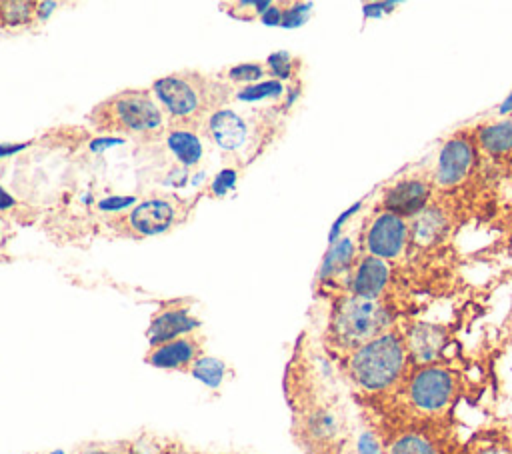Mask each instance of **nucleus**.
<instances>
[{
  "label": "nucleus",
  "mask_w": 512,
  "mask_h": 454,
  "mask_svg": "<svg viewBox=\"0 0 512 454\" xmlns=\"http://www.w3.org/2000/svg\"><path fill=\"white\" fill-rule=\"evenodd\" d=\"M152 92L168 114V126L202 132L208 118L232 98V86L224 78L196 70H182L158 78Z\"/></svg>",
  "instance_id": "nucleus-1"
},
{
  "label": "nucleus",
  "mask_w": 512,
  "mask_h": 454,
  "mask_svg": "<svg viewBox=\"0 0 512 454\" xmlns=\"http://www.w3.org/2000/svg\"><path fill=\"white\" fill-rule=\"evenodd\" d=\"M88 122L98 132H118L144 142L160 140L168 128L162 108L150 90H122L98 102Z\"/></svg>",
  "instance_id": "nucleus-2"
},
{
  "label": "nucleus",
  "mask_w": 512,
  "mask_h": 454,
  "mask_svg": "<svg viewBox=\"0 0 512 454\" xmlns=\"http://www.w3.org/2000/svg\"><path fill=\"white\" fill-rule=\"evenodd\" d=\"M408 362L404 336L394 330L362 344L346 356L350 380L364 392H384L402 376Z\"/></svg>",
  "instance_id": "nucleus-3"
},
{
  "label": "nucleus",
  "mask_w": 512,
  "mask_h": 454,
  "mask_svg": "<svg viewBox=\"0 0 512 454\" xmlns=\"http://www.w3.org/2000/svg\"><path fill=\"white\" fill-rule=\"evenodd\" d=\"M388 328L390 312L378 298L348 294L334 304L328 338L336 348L350 354L362 344L388 332Z\"/></svg>",
  "instance_id": "nucleus-4"
},
{
  "label": "nucleus",
  "mask_w": 512,
  "mask_h": 454,
  "mask_svg": "<svg viewBox=\"0 0 512 454\" xmlns=\"http://www.w3.org/2000/svg\"><path fill=\"white\" fill-rule=\"evenodd\" d=\"M186 214L184 200L170 194H152L140 200L128 214L112 218L108 226L122 236L144 238L172 230L186 220Z\"/></svg>",
  "instance_id": "nucleus-5"
},
{
  "label": "nucleus",
  "mask_w": 512,
  "mask_h": 454,
  "mask_svg": "<svg viewBox=\"0 0 512 454\" xmlns=\"http://www.w3.org/2000/svg\"><path fill=\"white\" fill-rule=\"evenodd\" d=\"M456 394V378L442 366H420L406 386L412 408L424 414H438L450 406Z\"/></svg>",
  "instance_id": "nucleus-6"
},
{
  "label": "nucleus",
  "mask_w": 512,
  "mask_h": 454,
  "mask_svg": "<svg viewBox=\"0 0 512 454\" xmlns=\"http://www.w3.org/2000/svg\"><path fill=\"white\" fill-rule=\"evenodd\" d=\"M198 326H200V320L192 316L188 302L170 300V302H164L156 310V314L150 320L146 336H148V342L152 348V346L170 342L174 338L192 334V332H196Z\"/></svg>",
  "instance_id": "nucleus-7"
},
{
  "label": "nucleus",
  "mask_w": 512,
  "mask_h": 454,
  "mask_svg": "<svg viewBox=\"0 0 512 454\" xmlns=\"http://www.w3.org/2000/svg\"><path fill=\"white\" fill-rule=\"evenodd\" d=\"M408 240V224L404 218L382 212L378 214L366 232V252L370 256L388 260L396 258Z\"/></svg>",
  "instance_id": "nucleus-8"
},
{
  "label": "nucleus",
  "mask_w": 512,
  "mask_h": 454,
  "mask_svg": "<svg viewBox=\"0 0 512 454\" xmlns=\"http://www.w3.org/2000/svg\"><path fill=\"white\" fill-rule=\"evenodd\" d=\"M202 132L226 152H242L246 144H250V124L244 116L226 106L208 118Z\"/></svg>",
  "instance_id": "nucleus-9"
},
{
  "label": "nucleus",
  "mask_w": 512,
  "mask_h": 454,
  "mask_svg": "<svg viewBox=\"0 0 512 454\" xmlns=\"http://www.w3.org/2000/svg\"><path fill=\"white\" fill-rule=\"evenodd\" d=\"M202 356V338L192 332L170 342L152 346L146 354V362L162 370H180L188 372L190 366Z\"/></svg>",
  "instance_id": "nucleus-10"
},
{
  "label": "nucleus",
  "mask_w": 512,
  "mask_h": 454,
  "mask_svg": "<svg viewBox=\"0 0 512 454\" xmlns=\"http://www.w3.org/2000/svg\"><path fill=\"white\" fill-rule=\"evenodd\" d=\"M428 196H430V188L426 182L418 178H406L384 192L382 206H384V212L396 214L400 218H408V216L414 218L426 208Z\"/></svg>",
  "instance_id": "nucleus-11"
},
{
  "label": "nucleus",
  "mask_w": 512,
  "mask_h": 454,
  "mask_svg": "<svg viewBox=\"0 0 512 454\" xmlns=\"http://www.w3.org/2000/svg\"><path fill=\"white\" fill-rule=\"evenodd\" d=\"M404 344L410 360H414L418 366H430L446 344V330L436 324L416 322L408 328Z\"/></svg>",
  "instance_id": "nucleus-12"
},
{
  "label": "nucleus",
  "mask_w": 512,
  "mask_h": 454,
  "mask_svg": "<svg viewBox=\"0 0 512 454\" xmlns=\"http://www.w3.org/2000/svg\"><path fill=\"white\" fill-rule=\"evenodd\" d=\"M390 278V266L386 260L376 256H362L350 270L348 288L350 294L362 296V298H378L388 284Z\"/></svg>",
  "instance_id": "nucleus-13"
},
{
  "label": "nucleus",
  "mask_w": 512,
  "mask_h": 454,
  "mask_svg": "<svg viewBox=\"0 0 512 454\" xmlns=\"http://www.w3.org/2000/svg\"><path fill=\"white\" fill-rule=\"evenodd\" d=\"M472 164V148L464 138H452L444 144L438 166L436 180L440 186H456L464 180Z\"/></svg>",
  "instance_id": "nucleus-14"
},
{
  "label": "nucleus",
  "mask_w": 512,
  "mask_h": 454,
  "mask_svg": "<svg viewBox=\"0 0 512 454\" xmlns=\"http://www.w3.org/2000/svg\"><path fill=\"white\" fill-rule=\"evenodd\" d=\"M164 142L168 152L178 160L182 166H194L200 162L204 146L198 136V130L180 128V126H168L164 132Z\"/></svg>",
  "instance_id": "nucleus-15"
},
{
  "label": "nucleus",
  "mask_w": 512,
  "mask_h": 454,
  "mask_svg": "<svg viewBox=\"0 0 512 454\" xmlns=\"http://www.w3.org/2000/svg\"><path fill=\"white\" fill-rule=\"evenodd\" d=\"M340 430H342V420L328 406L314 408L304 418V432H306L308 440L318 444V446L320 444L326 446V444L336 442L338 436H340Z\"/></svg>",
  "instance_id": "nucleus-16"
},
{
  "label": "nucleus",
  "mask_w": 512,
  "mask_h": 454,
  "mask_svg": "<svg viewBox=\"0 0 512 454\" xmlns=\"http://www.w3.org/2000/svg\"><path fill=\"white\" fill-rule=\"evenodd\" d=\"M446 216L438 208H424L408 226V236H412L414 244L426 248L436 244L446 232Z\"/></svg>",
  "instance_id": "nucleus-17"
},
{
  "label": "nucleus",
  "mask_w": 512,
  "mask_h": 454,
  "mask_svg": "<svg viewBox=\"0 0 512 454\" xmlns=\"http://www.w3.org/2000/svg\"><path fill=\"white\" fill-rule=\"evenodd\" d=\"M478 140L490 154H502L512 150V120L486 124L478 132Z\"/></svg>",
  "instance_id": "nucleus-18"
},
{
  "label": "nucleus",
  "mask_w": 512,
  "mask_h": 454,
  "mask_svg": "<svg viewBox=\"0 0 512 454\" xmlns=\"http://www.w3.org/2000/svg\"><path fill=\"white\" fill-rule=\"evenodd\" d=\"M352 260H354V242L352 238H340L338 242L332 244V248L328 250L322 270H320V278H330L334 274H340L344 270H352Z\"/></svg>",
  "instance_id": "nucleus-19"
},
{
  "label": "nucleus",
  "mask_w": 512,
  "mask_h": 454,
  "mask_svg": "<svg viewBox=\"0 0 512 454\" xmlns=\"http://www.w3.org/2000/svg\"><path fill=\"white\" fill-rule=\"evenodd\" d=\"M196 380L206 384L208 388H218L226 376V364L214 356H200L188 370Z\"/></svg>",
  "instance_id": "nucleus-20"
},
{
  "label": "nucleus",
  "mask_w": 512,
  "mask_h": 454,
  "mask_svg": "<svg viewBox=\"0 0 512 454\" xmlns=\"http://www.w3.org/2000/svg\"><path fill=\"white\" fill-rule=\"evenodd\" d=\"M388 454H440L436 450V446L420 436V434H414V432H408V434H402L398 436L390 448H388Z\"/></svg>",
  "instance_id": "nucleus-21"
},
{
  "label": "nucleus",
  "mask_w": 512,
  "mask_h": 454,
  "mask_svg": "<svg viewBox=\"0 0 512 454\" xmlns=\"http://www.w3.org/2000/svg\"><path fill=\"white\" fill-rule=\"evenodd\" d=\"M32 2H0V24L22 26L28 24L34 14Z\"/></svg>",
  "instance_id": "nucleus-22"
},
{
  "label": "nucleus",
  "mask_w": 512,
  "mask_h": 454,
  "mask_svg": "<svg viewBox=\"0 0 512 454\" xmlns=\"http://www.w3.org/2000/svg\"><path fill=\"white\" fill-rule=\"evenodd\" d=\"M284 92L282 82L278 80H266L260 84H248L246 88H240L236 92V98L242 102H256V100H264V98H274L280 96Z\"/></svg>",
  "instance_id": "nucleus-23"
},
{
  "label": "nucleus",
  "mask_w": 512,
  "mask_h": 454,
  "mask_svg": "<svg viewBox=\"0 0 512 454\" xmlns=\"http://www.w3.org/2000/svg\"><path fill=\"white\" fill-rule=\"evenodd\" d=\"M262 74H264V66L250 62V64H238L228 68L226 78L232 82H254V80H260Z\"/></svg>",
  "instance_id": "nucleus-24"
},
{
  "label": "nucleus",
  "mask_w": 512,
  "mask_h": 454,
  "mask_svg": "<svg viewBox=\"0 0 512 454\" xmlns=\"http://www.w3.org/2000/svg\"><path fill=\"white\" fill-rule=\"evenodd\" d=\"M266 66L272 76L290 78L292 76V56L288 52H274L268 56Z\"/></svg>",
  "instance_id": "nucleus-25"
},
{
  "label": "nucleus",
  "mask_w": 512,
  "mask_h": 454,
  "mask_svg": "<svg viewBox=\"0 0 512 454\" xmlns=\"http://www.w3.org/2000/svg\"><path fill=\"white\" fill-rule=\"evenodd\" d=\"M236 182V170L234 168H222L214 180L210 182V188H208V194L210 196H224Z\"/></svg>",
  "instance_id": "nucleus-26"
},
{
  "label": "nucleus",
  "mask_w": 512,
  "mask_h": 454,
  "mask_svg": "<svg viewBox=\"0 0 512 454\" xmlns=\"http://www.w3.org/2000/svg\"><path fill=\"white\" fill-rule=\"evenodd\" d=\"M76 454H130V444L126 442H106V444H90L78 450Z\"/></svg>",
  "instance_id": "nucleus-27"
},
{
  "label": "nucleus",
  "mask_w": 512,
  "mask_h": 454,
  "mask_svg": "<svg viewBox=\"0 0 512 454\" xmlns=\"http://www.w3.org/2000/svg\"><path fill=\"white\" fill-rule=\"evenodd\" d=\"M310 8H312V4H294L290 10L282 12V24L286 28L300 26L306 20V14L310 12Z\"/></svg>",
  "instance_id": "nucleus-28"
},
{
  "label": "nucleus",
  "mask_w": 512,
  "mask_h": 454,
  "mask_svg": "<svg viewBox=\"0 0 512 454\" xmlns=\"http://www.w3.org/2000/svg\"><path fill=\"white\" fill-rule=\"evenodd\" d=\"M356 454H382L376 438L370 432H362L356 442Z\"/></svg>",
  "instance_id": "nucleus-29"
},
{
  "label": "nucleus",
  "mask_w": 512,
  "mask_h": 454,
  "mask_svg": "<svg viewBox=\"0 0 512 454\" xmlns=\"http://www.w3.org/2000/svg\"><path fill=\"white\" fill-rule=\"evenodd\" d=\"M398 2H376V4H366L364 6V16H382L386 12H392V8H396Z\"/></svg>",
  "instance_id": "nucleus-30"
},
{
  "label": "nucleus",
  "mask_w": 512,
  "mask_h": 454,
  "mask_svg": "<svg viewBox=\"0 0 512 454\" xmlns=\"http://www.w3.org/2000/svg\"><path fill=\"white\" fill-rule=\"evenodd\" d=\"M262 22L266 26H278L282 22V10L276 6H270L264 14H262Z\"/></svg>",
  "instance_id": "nucleus-31"
},
{
  "label": "nucleus",
  "mask_w": 512,
  "mask_h": 454,
  "mask_svg": "<svg viewBox=\"0 0 512 454\" xmlns=\"http://www.w3.org/2000/svg\"><path fill=\"white\" fill-rule=\"evenodd\" d=\"M130 202H134V198H110V200H102V204H100V208L104 210H110V208H124V206H128Z\"/></svg>",
  "instance_id": "nucleus-32"
},
{
  "label": "nucleus",
  "mask_w": 512,
  "mask_h": 454,
  "mask_svg": "<svg viewBox=\"0 0 512 454\" xmlns=\"http://www.w3.org/2000/svg\"><path fill=\"white\" fill-rule=\"evenodd\" d=\"M166 454H200V452H194V450H188V448H184L180 444H174V446L166 448Z\"/></svg>",
  "instance_id": "nucleus-33"
},
{
  "label": "nucleus",
  "mask_w": 512,
  "mask_h": 454,
  "mask_svg": "<svg viewBox=\"0 0 512 454\" xmlns=\"http://www.w3.org/2000/svg\"><path fill=\"white\" fill-rule=\"evenodd\" d=\"M14 204V200L0 188V208H8V206H12Z\"/></svg>",
  "instance_id": "nucleus-34"
},
{
  "label": "nucleus",
  "mask_w": 512,
  "mask_h": 454,
  "mask_svg": "<svg viewBox=\"0 0 512 454\" xmlns=\"http://www.w3.org/2000/svg\"><path fill=\"white\" fill-rule=\"evenodd\" d=\"M512 110V92L508 94V98L502 102V106H500V114H506V112H510Z\"/></svg>",
  "instance_id": "nucleus-35"
},
{
  "label": "nucleus",
  "mask_w": 512,
  "mask_h": 454,
  "mask_svg": "<svg viewBox=\"0 0 512 454\" xmlns=\"http://www.w3.org/2000/svg\"><path fill=\"white\" fill-rule=\"evenodd\" d=\"M478 454H512V452L504 450V448H486V450H482Z\"/></svg>",
  "instance_id": "nucleus-36"
},
{
  "label": "nucleus",
  "mask_w": 512,
  "mask_h": 454,
  "mask_svg": "<svg viewBox=\"0 0 512 454\" xmlns=\"http://www.w3.org/2000/svg\"><path fill=\"white\" fill-rule=\"evenodd\" d=\"M20 148H24V146H0V156H6V154L16 152V150H20Z\"/></svg>",
  "instance_id": "nucleus-37"
}]
</instances>
